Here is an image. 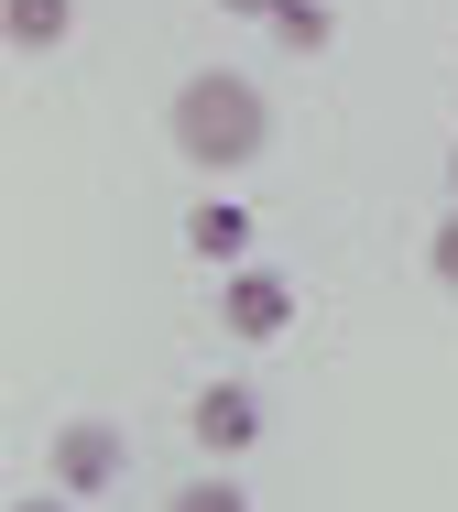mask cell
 <instances>
[{
    "label": "cell",
    "instance_id": "obj_5",
    "mask_svg": "<svg viewBox=\"0 0 458 512\" xmlns=\"http://www.w3.org/2000/svg\"><path fill=\"white\" fill-rule=\"evenodd\" d=\"M186 251H197V262H251V207L240 197H197L186 207Z\"/></svg>",
    "mask_w": 458,
    "mask_h": 512
},
{
    "label": "cell",
    "instance_id": "obj_7",
    "mask_svg": "<svg viewBox=\"0 0 458 512\" xmlns=\"http://www.w3.org/2000/svg\"><path fill=\"white\" fill-rule=\"evenodd\" d=\"M262 33H273L284 55H328V44H339V11H328V0H284Z\"/></svg>",
    "mask_w": 458,
    "mask_h": 512
},
{
    "label": "cell",
    "instance_id": "obj_9",
    "mask_svg": "<svg viewBox=\"0 0 458 512\" xmlns=\"http://www.w3.org/2000/svg\"><path fill=\"white\" fill-rule=\"evenodd\" d=\"M426 273H437V284H448V295H458V207H448V218H437V240H426Z\"/></svg>",
    "mask_w": 458,
    "mask_h": 512
},
{
    "label": "cell",
    "instance_id": "obj_4",
    "mask_svg": "<svg viewBox=\"0 0 458 512\" xmlns=\"http://www.w3.org/2000/svg\"><path fill=\"white\" fill-rule=\"evenodd\" d=\"M55 491H77V502L120 491V436L110 425H66V436H55Z\"/></svg>",
    "mask_w": 458,
    "mask_h": 512
},
{
    "label": "cell",
    "instance_id": "obj_10",
    "mask_svg": "<svg viewBox=\"0 0 458 512\" xmlns=\"http://www.w3.org/2000/svg\"><path fill=\"white\" fill-rule=\"evenodd\" d=\"M11 512H77V491H33V502H11Z\"/></svg>",
    "mask_w": 458,
    "mask_h": 512
},
{
    "label": "cell",
    "instance_id": "obj_6",
    "mask_svg": "<svg viewBox=\"0 0 458 512\" xmlns=\"http://www.w3.org/2000/svg\"><path fill=\"white\" fill-rule=\"evenodd\" d=\"M0 33H11V55H55L77 33V0H0Z\"/></svg>",
    "mask_w": 458,
    "mask_h": 512
},
{
    "label": "cell",
    "instance_id": "obj_11",
    "mask_svg": "<svg viewBox=\"0 0 458 512\" xmlns=\"http://www.w3.org/2000/svg\"><path fill=\"white\" fill-rule=\"evenodd\" d=\"M219 11H240V22H273V11H284V0H219Z\"/></svg>",
    "mask_w": 458,
    "mask_h": 512
},
{
    "label": "cell",
    "instance_id": "obj_3",
    "mask_svg": "<svg viewBox=\"0 0 458 512\" xmlns=\"http://www.w3.org/2000/svg\"><path fill=\"white\" fill-rule=\"evenodd\" d=\"M186 436H197L208 458H251V447H262V393H251V382H208V393L186 404Z\"/></svg>",
    "mask_w": 458,
    "mask_h": 512
},
{
    "label": "cell",
    "instance_id": "obj_12",
    "mask_svg": "<svg viewBox=\"0 0 458 512\" xmlns=\"http://www.w3.org/2000/svg\"><path fill=\"white\" fill-rule=\"evenodd\" d=\"M448 207H458V142H448Z\"/></svg>",
    "mask_w": 458,
    "mask_h": 512
},
{
    "label": "cell",
    "instance_id": "obj_1",
    "mask_svg": "<svg viewBox=\"0 0 458 512\" xmlns=\"http://www.w3.org/2000/svg\"><path fill=\"white\" fill-rule=\"evenodd\" d=\"M164 131H175V153H186L197 175H240V164H262V153H273V99H262L251 77L208 66V77H186V88H175Z\"/></svg>",
    "mask_w": 458,
    "mask_h": 512
},
{
    "label": "cell",
    "instance_id": "obj_8",
    "mask_svg": "<svg viewBox=\"0 0 458 512\" xmlns=\"http://www.w3.org/2000/svg\"><path fill=\"white\" fill-rule=\"evenodd\" d=\"M164 512H251V491H240L229 469H208V480H186V491H175Z\"/></svg>",
    "mask_w": 458,
    "mask_h": 512
},
{
    "label": "cell",
    "instance_id": "obj_2",
    "mask_svg": "<svg viewBox=\"0 0 458 512\" xmlns=\"http://www.w3.org/2000/svg\"><path fill=\"white\" fill-rule=\"evenodd\" d=\"M219 327L240 338V349H273V338L295 327V284H284L273 262H229V284H219Z\"/></svg>",
    "mask_w": 458,
    "mask_h": 512
}]
</instances>
